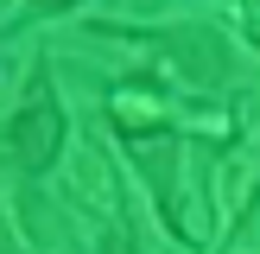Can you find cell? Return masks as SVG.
<instances>
[{
  "mask_svg": "<svg viewBox=\"0 0 260 254\" xmlns=\"http://www.w3.org/2000/svg\"><path fill=\"white\" fill-rule=\"evenodd\" d=\"M248 38L260 45V7H248Z\"/></svg>",
  "mask_w": 260,
  "mask_h": 254,
  "instance_id": "cell-5",
  "label": "cell"
},
{
  "mask_svg": "<svg viewBox=\"0 0 260 254\" xmlns=\"http://www.w3.org/2000/svg\"><path fill=\"white\" fill-rule=\"evenodd\" d=\"M108 114H114V127H121V140L172 134V102H165L152 83H121V89L108 96Z\"/></svg>",
  "mask_w": 260,
  "mask_h": 254,
  "instance_id": "cell-4",
  "label": "cell"
},
{
  "mask_svg": "<svg viewBox=\"0 0 260 254\" xmlns=\"http://www.w3.org/2000/svg\"><path fill=\"white\" fill-rule=\"evenodd\" d=\"M63 152V102L51 89H32L19 108L0 121V159L13 172H51V159Z\"/></svg>",
  "mask_w": 260,
  "mask_h": 254,
  "instance_id": "cell-2",
  "label": "cell"
},
{
  "mask_svg": "<svg viewBox=\"0 0 260 254\" xmlns=\"http://www.w3.org/2000/svg\"><path fill=\"white\" fill-rule=\"evenodd\" d=\"M210 190H216V229H235L260 203V140L254 134H241L235 146H222V159L210 172Z\"/></svg>",
  "mask_w": 260,
  "mask_h": 254,
  "instance_id": "cell-3",
  "label": "cell"
},
{
  "mask_svg": "<svg viewBox=\"0 0 260 254\" xmlns=\"http://www.w3.org/2000/svg\"><path fill=\"white\" fill-rule=\"evenodd\" d=\"M127 152L140 159V172H146L152 197H159V216L165 229H172L184 248H210L222 229H216V216L203 210V190H190L184 178V134H152V140H127Z\"/></svg>",
  "mask_w": 260,
  "mask_h": 254,
  "instance_id": "cell-1",
  "label": "cell"
}]
</instances>
